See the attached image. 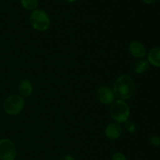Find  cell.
Masks as SVG:
<instances>
[{"instance_id": "4fadbf2b", "label": "cell", "mask_w": 160, "mask_h": 160, "mask_svg": "<svg viewBox=\"0 0 160 160\" xmlns=\"http://www.w3.org/2000/svg\"><path fill=\"white\" fill-rule=\"evenodd\" d=\"M124 128L129 133H134L135 131V125H134V122L132 121L127 120L126 122H124Z\"/></svg>"}, {"instance_id": "d6986e66", "label": "cell", "mask_w": 160, "mask_h": 160, "mask_svg": "<svg viewBox=\"0 0 160 160\" xmlns=\"http://www.w3.org/2000/svg\"><path fill=\"white\" fill-rule=\"evenodd\" d=\"M50 160H52V159H50Z\"/></svg>"}, {"instance_id": "7c38bea8", "label": "cell", "mask_w": 160, "mask_h": 160, "mask_svg": "<svg viewBox=\"0 0 160 160\" xmlns=\"http://www.w3.org/2000/svg\"><path fill=\"white\" fill-rule=\"evenodd\" d=\"M22 6L27 10H34L38 6V0H20Z\"/></svg>"}, {"instance_id": "3957f363", "label": "cell", "mask_w": 160, "mask_h": 160, "mask_svg": "<svg viewBox=\"0 0 160 160\" xmlns=\"http://www.w3.org/2000/svg\"><path fill=\"white\" fill-rule=\"evenodd\" d=\"M30 24L34 29L45 31L50 26V19L48 13L43 9H34L30 16Z\"/></svg>"}, {"instance_id": "e0dca14e", "label": "cell", "mask_w": 160, "mask_h": 160, "mask_svg": "<svg viewBox=\"0 0 160 160\" xmlns=\"http://www.w3.org/2000/svg\"><path fill=\"white\" fill-rule=\"evenodd\" d=\"M144 3H147V4H153V3H156L158 0H142Z\"/></svg>"}, {"instance_id": "5b68a950", "label": "cell", "mask_w": 160, "mask_h": 160, "mask_svg": "<svg viewBox=\"0 0 160 160\" xmlns=\"http://www.w3.org/2000/svg\"><path fill=\"white\" fill-rule=\"evenodd\" d=\"M17 154V147L12 141L0 140V160H15Z\"/></svg>"}, {"instance_id": "8992f818", "label": "cell", "mask_w": 160, "mask_h": 160, "mask_svg": "<svg viewBox=\"0 0 160 160\" xmlns=\"http://www.w3.org/2000/svg\"><path fill=\"white\" fill-rule=\"evenodd\" d=\"M96 98L101 104H109L114 101L115 94L108 86H100L96 90Z\"/></svg>"}, {"instance_id": "9c48e42d", "label": "cell", "mask_w": 160, "mask_h": 160, "mask_svg": "<svg viewBox=\"0 0 160 160\" xmlns=\"http://www.w3.org/2000/svg\"><path fill=\"white\" fill-rule=\"evenodd\" d=\"M32 84L28 79H22L18 85V91L22 97H28L32 93Z\"/></svg>"}, {"instance_id": "5bb4252c", "label": "cell", "mask_w": 160, "mask_h": 160, "mask_svg": "<svg viewBox=\"0 0 160 160\" xmlns=\"http://www.w3.org/2000/svg\"><path fill=\"white\" fill-rule=\"evenodd\" d=\"M150 143L155 147H158L160 145V137L159 136H152L150 137Z\"/></svg>"}, {"instance_id": "8fae6325", "label": "cell", "mask_w": 160, "mask_h": 160, "mask_svg": "<svg viewBox=\"0 0 160 160\" xmlns=\"http://www.w3.org/2000/svg\"><path fill=\"white\" fill-rule=\"evenodd\" d=\"M149 67V62L148 60L142 59L136 61L134 64V71L137 74H142L146 72Z\"/></svg>"}, {"instance_id": "ba28073f", "label": "cell", "mask_w": 160, "mask_h": 160, "mask_svg": "<svg viewBox=\"0 0 160 160\" xmlns=\"http://www.w3.org/2000/svg\"><path fill=\"white\" fill-rule=\"evenodd\" d=\"M129 51L134 57L142 58L146 54V48L138 41H133L129 45Z\"/></svg>"}, {"instance_id": "2e32d148", "label": "cell", "mask_w": 160, "mask_h": 160, "mask_svg": "<svg viewBox=\"0 0 160 160\" xmlns=\"http://www.w3.org/2000/svg\"><path fill=\"white\" fill-rule=\"evenodd\" d=\"M60 160H75V158L73 156H71V155H66L63 157H62Z\"/></svg>"}, {"instance_id": "ac0fdd59", "label": "cell", "mask_w": 160, "mask_h": 160, "mask_svg": "<svg viewBox=\"0 0 160 160\" xmlns=\"http://www.w3.org/2000/svg\"><path fill=\"white\" fill-rule=\"evenodd\" d=\"M64 1L67 2V3H75V2L78 1V0H64Z\"/></svg>"}, {"instance_id": "277c9868", "label": "cell", "mask_w": 160, "mask_h": 160, "mask_svg": "<svg viewBox=\"0 0 160 160\" xmlns=\"http://www.w3.org/2000/svg\"><path fill=\"white\" fill-rule=\"evenodd\" d=\"M24 108V100L20 95L13 94L9 96L3 103V108L6 113L10 115H18Z\"/></svg>"}, {"instance_id": "6da1fadb", "label": "cell", "mask_w": 160, "mask_h": 160, "mask_svg": "<svg viewBox=\"0 0 160 160\" xmlns=\"http://www.w3.org/2000/svg\"><path fill=\"white\" fill-rule=\"evenodd\" d=\"M112 91L116 97L120 100H127L134 95L135 92V83L131 76L121 75L116 79Z\"/></svg>"}, {"instance_id": "9a60e30c", "label": "cell", "mask_w": 160, "mask_h": 160, "mask_svg": "<svg viewBox=\"0 0 160 160\" xmlns=\"http://www.w3.org/2000/svg\"><path fill=\"white\" fill-rule=\"evenodd\" d=\"M112 160H127V158L121 152H116L112 156Z\"/></svg>"}, {"instance_id": "7a4b0ae2", "label": "cell", "mask_w": 160, "mask_h": 160, "mask_svg": "<svg viewBox=\"0 0 160 160\" xmlns=\"http://www.w3.org/2000/svg\"><path fill=\"white\" fill-rule=\"evenodd\" d=\"M110 115L118 123H123L130 115V108L123 100H117L111 104Z\"/></svg>"}, {"instance_id": "52a82bcc", "label": "cell", "mask_w": 160, "mask_h": 160, "mask_svg": "<svg viewBox=\"0 0 160 160\" xmlns=\"http://www.w3.org/2000/svg\"><path fill=\"white\" fill-rule=\"evenodd\" d=\"M105 133L109 139H117L122 133V126L118 122H111L106 126Z\"/></svg>"}, {"instance_id": "30bf717a", "label": "cell", "mask_w": 160, "mask_h": 160, "mask_svg": "<svg viewBox=\"0 0 160 160\" xmlns=\"http://www.w3.org/2000/svg\"><path fill=\"white\" fill-rule=\"evenodd\" d=\"M148 61L152 65L160 67V46L152 48L148 55Z\"/></svg>"}]
</instances>
